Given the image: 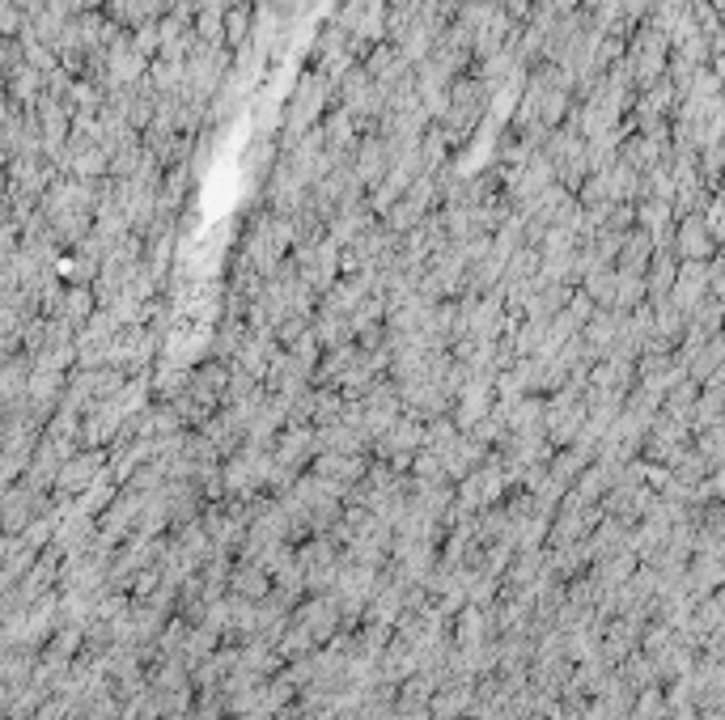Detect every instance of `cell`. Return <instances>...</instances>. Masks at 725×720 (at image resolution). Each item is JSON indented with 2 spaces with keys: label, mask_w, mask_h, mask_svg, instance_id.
Listing matches in <instances>:
<instances>
[{
  "label": "cell",
  "mask_w": 725,
  "mask_h": 720,
  "mask_svg": "<svg viewBox=\"0 0 725 720\" xmlns=\"http://www.w3.org/2000/svg\"><path fill=\"white\" fill-rule=\"evenodd\" d=\"M246 26H251V9H246V5L225 13V39H229V43H238L242 34H246Z\"/></svg>",
  "instance_id": "cell-1"
}]
</instances>
